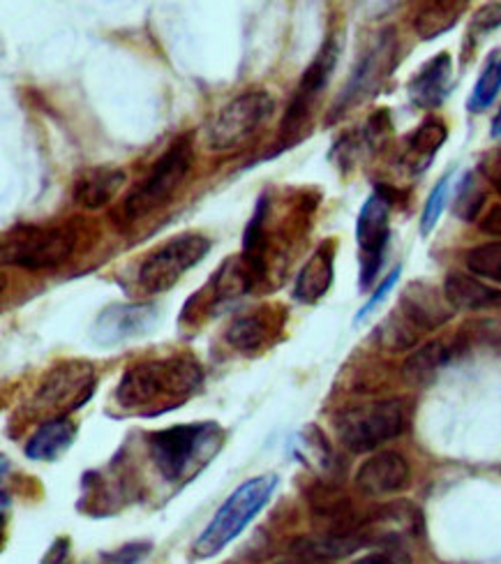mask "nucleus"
<instances>
[{"label":"nucleus","instance_id":"nucleus-15","mask_svg":"<svg viewBox=\"0 0 501 564\" xmlns=\"http://www.w3.org/2000/svg\"><path fill=\"white\" fill-rule=\"evenodd\" d=\"M412 469L397 452L372 454L356 473V488L368 498L391 496L410 486Z\"/></svg>","mask_w":501,"mask_h":564},{"label":"nucleus","instance_id":"nucleus-36","mask_svg":"<svg viewBox=\"0 0 501 564\" xmlns=\"http://www.w3.org/2000/svg\"><path fill=\"white\" fill-rule=\"evenodd\" d=\"M479 229L483 234H490V237H501V204H494L479 220Z\"/></svg>","mask_w":501,"mask_h":564},{"label":"nucleus","instance_id":"nucleus-39","mask_svg":"<svg viewBox=\"0 0 501 564\" xmlns=\"http://www.w3.org/2000/svg\"><path fill=\"white\" fill-rule=\"evenodd\" d=\"M8 511H10V492L3 488V521H8Z\"/></svg>","mask_w":501,"mask_h":564},{"label":"nucleus","instance_id":"nucleus-14","mask_svg":"<svg viewBox=\"0 0 501 564\" xmlns=\"http://www.w3.org/2000/svg\"><path fill=\"white\" fill-rule=\"evenodd\" d=\"M157 319L160 313L153 303H113L95 319L90 338L102 347L130 343L149 336Z\"/></svg>","mask_w":501,"mask_h":564},{"label":"nucleus","instance_id":"nucleus-27","mask_svg":"<svg viewBox=\"0 0 501 564\" xmlns=\"http://www.w3.org/2000/svg\"><path fill=\"white\" fill-rule=\"evenodd\" d=\"M377 336H379L381 347H386L391 351H402V349L414 347L421 340L423 332H418V328L400 311H393L389 315V319L379 326Z\"/></svg>","mask_w":501,"mask_h":564},{"label":"nucleus","instance_id":"nucleus-22","mask_svg":"<svg viewBox=\"0 0 501 564\" xmlns=\"http://www.w3.org/2000/svg\"><path fill=\"white\" fill-rule=\"evenodd\" d=\"M77 440V426L75 421L67 416L46 419L42 426L31 435L26 444V456L31 460L50 463L61 458L72 444Z\"/></svg>","mask_w":501,"mask_h":564},{"label":"nucleus","instance_id":"nucleus-18","mask_svg":"<svg viewBox=\"0 0 501 564\" xmlns=\"http://www.w3.org/2000/svg\"><path fill=\"white\" fill-rule=\"evenodd\" d=\"M340 54H342L340 37L338 35H328L324 40V44L319 46V52L315 54V58L309 61V65L305 67V73L298 79V86L294 90L292 100L303 105V107L315 109V102L322 96V90L328 86L333 73H336Z\"/></svg>","mask_w":501,"mask_h":564},{"label":"nucleus","instance_id":"nucleus-26","mask_svg":"<svg viewBox=\"0 0 501 564\" xmlns=\"http://www.w3.org/2000/svg\"><path fill=\"white\" fill-rule=\"evenodd\" d=\"M499 90H501V50L492 52L490 58L486 61L483 73H481L479 82H476L471 96H469L467 109L473 111V113L486 111L497 100Z\"/></svg>","mask_w":501,"mask_h":564},{"label":"nucleus","instance_id":"nucleus-38","mask_svg":"<svg viewBox=\"0 0 501 564\" xmlns=\"http://www.w3.org/2000/svg\"><path fill=\"white\" fill-rule=\"evenodd\" d=\"M490 137L492 139H499L501 137V107L497 111V116L492 119V126H490Z\"/></svg>","mask_w":501,"mask_h":564},{"label":"nucleus","instance_id":"nucleus-12","mask_svg":"<svg viewBox=\"0 0 501 564\" xmlns=\"http://www.w3.org/2000/svg\"><path fill=\"white\" fill-rule=\"evenodd\" d=\"M254 288L257 282L243 264L241 254L229 257V260H225L220 269L210 275L204 290L189 296L183 315H189L193 311H197L199 315H215L227 308L229 303H236L241 296L250 294Z\"/></svg>","mask_w":501,"mask_h":564},{"label":"nucleus","instance_id":"nucleus-13","mask_svg":"<svg viewBox=\"0 0 501 564\" xmlns=\"http://www.w3.org/2000/svg\"><path fill=\"white\" fill-rule=\"evenodd\" d=\"M286 322V308L280 303H261L257 308L236 315L225 332V340L231 349L246 357L264 351L280 336Z\"/></svg>","mask_w":501,"mask_h":564},{"label":"nucleus","instance_id":"nucleus-20","mask_svg":"<svg viewBox=\"0 0 501 564\" xmlns=\"http://www.w3.org/2000/svg\"><path fill=\"white\" fill-rule=\"evenodd\" d=\"M128 174L118 167H90L81 172L72 187V197L86 210L105 208L126 185Z\"/></svg>","mask_w":501,"mask_h":564},{"label":"nucleus","instance_id":"nucleus-8","mask_svg":"<svg viewBox=\"0 0 501 564\" xmlns=\"http://www.w3.org/2000/svg\"><path fill=\"white\" fill-rule=\"evenodd\" d=\"M275 111L269 90H246L213 116L206 130V147L215 153L238 149L266 126Z\"/></svg>","mask_w":501,"mask_h":564},{"label":"nucleus","instance_id":"nucleus-19","mask_svg":"<svg viewBox=\"0 0 501 564\" xmlns=\"http://www.w3.org/2000/svg\"><path fill=\"white\" fill-rule=\"evenodd\" d=\"M453 77V61L448 54H437L429 58L407 86V96L418 109H435L444 105Z\"/></svg>","mask_w":501,"mask_h":564},{"label":"nucleus","instance_id":"nucleus-5","mask_svg":"<svg viewBox=\"0 0 501 564\" xmlns=\"http://www.w3.org/2000/svg\"><path fill=\"white\" fill-rule=\"evenodd\" d=\"M277 481V475L269 473L252 477L238 486L222 502V507L215 511L206 530L197 536L195 555L213 557L222 549H227L233 539L250 525V521L257 519V513L271 502Z\"/></svg>","mask_w":501,"mask_h":564},{"label":"nucleus","instance_id":"nucleus-31","mask_svg":"<svg viewBox=\"0 0 501 564\" xmlns=\"http://www.w3.org/2000/svg\"><path fill=\"white\" fill-rule=\"evenodd\" d=\"M499 26H501V3L483 6L479 12L473 14V19L469 23V37L479 40V37L497 31Z\"/></svg>","mask_w":501,"mask_h":564},{"label":"nucleus","instance_id":"nucleus-40","mask_svg":"<svg viewBox=\"0 0 501 564\" xmlns=\"http://www.w3.org/2000/svg\"><path fill=\"white\" fill-rule=\"evenodd\" d=\"M275 564H303L301 560H282V562H275Z\"/></svg>","mask_w":501,"mask_h":564},{"label":"nucleus","instance_id":"nucleus-7","mask_svg":"<svg viewBox=\"0 0 501 564\" xmlns=\"http://www.w3.org/2000/svg\"><path fill=\"white\" fill-rule=\"evenodd\" d=\"M407 423L400 401H372L345 410L336 419V433L351 454H370L381 444L395 440Z\"/></svg>","mask_w":501,"mask_h":564},{"label":"nucleus","instance_id":"nucleus-11","mask_svg":"<svg viewBox=\"0 0 501 564\" xmlns=\"http://www.w3.org/2000/svg\"><path fill=\"white\" fill-rule=\"evenodd\" d=\"M393 197L386 187H377L363 204L356 220V241L361 250V290H370L384 264V252L391 237Z\"/></svg>","mask_w":501,"mask_h":564},{"label":"nucleus","instance_id":"nucleus-2","mask_svg":"<svg viewBox=\"0 0 501 564\" xmlns=\"http://www.w3.org/2000/svg\"><path fill=\"white\" fill-rule=\"evenodd\" d=\"M225 433L215 421L181 423V426L149 433L146 452L157 475L170 484H185L199 475L213 456H218Z\"/></svg>","mask_w":501,"mask_h":564},{"label":"nucleus","instance_id":"nucleus-35","mask_svg":"<svg viewBox=\"0 0 501 564\" xmlns=\"http://www.w3.org/2000/svg\"><path fill=\"white\" fill-rule=\"evenodd\" d=\"M483 176L494 185V191L501 195V149L490 153L481 164Z\"/></svg>","mask_w":501,"mask_h":564},{"label":"nucleus","instance_id":"nucleus-10","mask_svg":"<svg viewBox=\"0 0 501 564\" xmlns=\"http://www.w3.org/2000/svg\"><path fill=\"white\" fill-rule=\"evenodd\" d=\"M95 387H98V380H95V368L88 361H61L42 378L33 408L44 414L67 416L90 401Z\"/></svg>","mask_w":501,"mask_h":564},{"label":"nucleus","instance_id":"nucleus-1","mask_svg":"<svg viewBox=\"0 0 501 564\" xmlns=\"http://www.w3.org/2000/svg\"><path fill=\"white\" fill-rule=\"evenodd\" d=\"M202 382L204 370L189 355L139 361L123 372L113 403L128 414L155 416L185 403Z\"/></svg>","mask_w":501,"mask_h":564},{"label":"nucleus","instance_id":"nucleus-3","mask_svg":"<svg viewBox=\"0 0 501 564\" xmlns=\"http://www.w3.org/2000/svg\"><path fill=\"white\" fill-rule=\"evenodd\" d=\"M81 227L72 220L63 225H17L3 237L0 262L23 271L58 269L75 257Z\"/></svg>","mask_w":501,"mask_h":564},{"label":"nucleus","instance_id":"nucleus-17","mask_svg":"<svg viewBox=\"0 0 501 564\" xmlns=\"http://www.w3.org/2000/svg\"><path fill=\"white\" fill-rule=\"evenodd\" d=\"M336 248L338 243L333 239H326L317 246V250L307 257V262L298 271L294 280V299L313 305L322 301L336 278Z\"/></svg>","mask_w":501,"mask_h":564},{"label":"nucleus","instance_id":"nucleus-4","mask_svg":"<svg viewBox=\"0 0 501 564\" xmlns=\"http://www.w3.org/2000/svg\"><path fill=\"white\" fill-rule=\"evenodd\" d=\"M195 164V141L189 134L176 137L164 153L155 160L137 187H132L121 206V216L126 223H134L146 216L157 214L166 204H172L181 185L187 181Z\"/></svg>","mask_w":501,"mask_h":564},{"label":"nucleus","instance_id":"nucleus-33","mask_svg":"<svg viewBox=\"0 0 501 564\" xmlns=\"http://www.w3.org/2000/svg\"><path fill=\"white\" fill-rule=\"evenodd\" d=\"M397 280H400V267H395L389 275H386V280L384 282H381V285L377 288V292L368 299V303L363 305V308L361 311H358L356 313V322H361V319H366L374 308H377V305L381 303V301H384L389 294H391V290L397 285Z\"/></svg>","mask_w":501,"mask_h":564},{"label":"nucleus","instance_id":"nucleus-28","mask_svg":"<svg viewBox=\"0 0 501 564\" xmlns=\"http://www.w3.org/2000/svg\"><path fill=\"white\" fill-rule=\"evenodd\" d=\"M465 264L473 275L499 282L501 285V241L471 248L465 257Z\"/></svg>","mask_w":501,"mask_h":564},{"label":"nucleus","instance_id":"nucleus-25","mask_svg":"<svg viewBox=\"0 0 501 564\" xmlns=\"http://www.w3.org/2000/svg\"><path fill=\"white\" fill-rule=\"evenodd\" d=\"M465 3H453V0H439V3H425L414 17V31L421 40H435L448 33L460 21L465 12Z\"/></svg>","mask_w":501,"mask_h":564},{"label":"nucleus","instance_id":"nucleus-9","mask_svg":"<svg viewBox=\"0 0 501 564\" xmlns=\"http://www.w3.org/2000/svg\"><path fill=\"white\" fill-rule=\"evenodd\" d=\"M397 63V40L393 31L379 33V37L368 46L363 56L356 61L351 75L347 79V86L342 88L340 96L333 102L328 111V126L340 121L342 116L361 105L363 100L372 98L374 93L384 84V79L393 73Z\"/></svg>","mask_w":501,"mask_h":564},{"label":"nucleus","instance_id":"nucleus-16","mask_svg":"<svg viewBox=\"0 0 501 564\" xmlns=\"http://www.w3.org/2000/svg\"><path fill=\"white\" fill-rule=\"evenodd\" d=\"M397 311L423 334L433 332L453 317V305L446 301L444 290L439 292L429 282H410L407 290L402 292Z\"/></svg>","mask_w":501,"mask_h":564},{"label":"nucleus","instance_id":"nucleus-6","mask_svg":"<svg viewBox=\"0 0 501 564\" xmlns=\"http://www.w3.org/2000/svg\"><path fill=\"white\" fill-rule=\"evenodd\" d=\"M213 241L199 231H183L166 239L143 257L137 269V285L143 294L170 292L176 282L197 264H202Z\"/></svg>","mask_w":501,"mask_h":564},{"label":"nucleus","instance_id":"nucleus-30","mask_svg":"<svg viewBox=\"0 0 501 564\" xmlns=\"http://www.w3.org/2000/svg\"><path fill=\"white\" fill-rule=\"evenodd\" d=\"M486 204V195L479 191V185H476L473 174H465L460 187H458V199H456V214L462 220H473L476 216L481 214V208Z\"/></svg>","mask_w":501,"mask_h":564},{"label":"nucleus","instance_id":"nucleus-23","mask_svg":"<svg viewBox=\"0 0 501 564\" xmlns=\"http://www.w3.org/2000/svg\"><path fill=\"white\" fill-rule=\"evenodd\" d=\"M448 130L442 121L427 119L407 139H404L402 162L412 174H423L433 164L437 151L446 144Z\"/></svg>","mask_w":501,"mask_h":564},{"label":"nucleus","instance_id":"nucleus-24","mask_svg":"<svg viewBox=\"0 0 501 564\" xmlns=\"http://www.w3.org/2000/svg\"><path fill=\"white\" fill-rule=\"evenodd\" d=\"M456 345H448L446 340H429L423 347H418L414 355L404 361L402 375L404 380L412 384H427L433 382L439 370L446 368L453 357H456Z\"/></svg>","mask_w":501,"mask_h":564},{"label":"nucleus","instance_id":"nucleus-37","mask_svg":"<svg viewBox=\"0 0 501 564\" xmlns=\"http://www.w3.org/2000/svg\"><path fill=\"white\" fill-rule=\"evenodd\" d=\"M67 555H69V539L61 536V539H56L54 546H50V553L44 555L42 564H65Z\"/></svg>","mask_w":501,"mask_h":564},{"label":"nucleus","instance_id":"nucleus-34","mask_svg":"<svg viewBox=\"0 0 501 564\" xmlns=\"http://www.w3.org/2000/svg\"><path fill=\"white\" fill-rule=\"evenodd\" d=\"M358 564H412V560L397 544H391V539H386L384 551L372 553V555L363 557Z\"/></svg>","mask_w":501,"mask_h":564},{"label":"nucleus","instance_id":"nucleus-29","mask_svg":"<svg viewBox=\"0 0 501 564\" xmlns=\"http://www.w3.org/2000/svg\"><path fill=\"white\" fill-rule=\"evenodd\" d=\"M448 187H450V174H446L435 187L433 193H429L425 206H423V216H421V234L427 237L429 231H433L444 214L446 202H448Z\"/></svg>","mask_w":501,"mask_h":564},{"label":"nucleus","instance_id":"nucleus-21","mask_svg":"<svg viewBox=\"0 0 501 564\" xmlns=\"http://www.w3.org/2000/svg\"><path fill=\"white\" fill-rule=\"evenodd\" d=\"M444 296L453 311H492L501 308V290L488 288L486 282L469 273L453 271L444 280Z\"/></svg>","mask_w":501,"mask_h":564},{"label":"nucleus","instance_id":"nucleus-32","mask_svg":"<svg viewBox=\"0 0 501 564\" xmlns=\"http://www.w3.org/2000/svg\"><path fill=\"white\" fill-rule=\"evenodd\" d=\"M153 551L149 542L143 544H126L121 549H116L102 557V564H139L143 557Z\"/></svg>","mask_w":501,"mask_h":564}]
</instances>
